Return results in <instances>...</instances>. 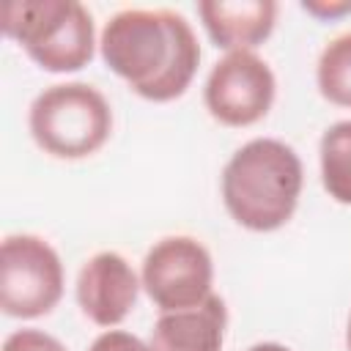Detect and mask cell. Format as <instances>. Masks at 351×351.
Segmentation results:
<instances>
[{
  "mask_svg": "<svg viewBox=\"0 0 351 351\" xmlns=\"http://www.w3.org/2000/svg\"><path fill=\"white\" fill-rule=\"evenodd\" d=\"M104 66L145 101L186 93L200 66V44L184 14L173 8H121L99 36Z\"/></svg>",
  "mask_w": 351,
  "mask_h": 351,
  "instance_id": "cell-1",
  "label": "cell"
},
{
  "mask_svg": "<svg viewBox=\"0 0 351 351\" xmlns=\"http://www.w3.org/2000/svg\"><path fill=\"white\" fill-rule=\"evenodd\" d=\"M299 154L277 137H252L230 154L219 176V195L230 219L252 233L285 228L302 197Z\"/></svg>",
  "mask_w": 351,
  "mask_h": 351,
  "instance_id": "cell-2",
  "label": "cell"
},
{
  "mask_svg": "<svg viewBox=\"0 0 351 351\" xmlns=\"http://www.w3.org/2000/svg\"><path fill=\"white\" fill-rule=\"evenodd\" d=\"M0 27L49 74L85 69L99 47L93 16L77 0H8Z\"/></svg>",
  "mask_w": 351,
  "mask_h": 351,
  "instance_id": "cell-3",
  "label": "cell"
},
{
  "mask_svg": "<svg viewBox=\"0 0 351 351\" xmlns=\"http://www.w3.org/2000/svg\"><path fill=\"white\" fill-rule=\"evenodd\" d=\"M33 143L55 159H85L104 148L112 134V107L90 82H55L27 110Z\"/></svg>",
  "mask_w": 351,
  "mask_h": 351,
  "instance_id": "cell-4",
  "label": "cell"
},
{
  "mask_svg": "<svg viewBox=\"0 0 351 351\" xmlns=\"http://www.w3.org/2000/svg\"><path fill=\"white\" fill-rule=\"evenodd\" d=\"M66 285L58 250L36 233H8L0 244V310L33 321L49 315Z\"/></svg>",
  "mask_w": 351,
  "mask_h": 351,
  "instance_id": "cell-5",
  "label": "cell"
},
{
  "mask_svg": "<svg viewBox=\"0 0 351 351\" xmlns=\"http://www.w3.org/2000/svg\"><path fill=\"white\" fill-rule=\"evenodd\" d=\"M140 282L159 313L195 307L214 293L211 252L195 236H165L148 247L140 266Z\"/></svg>",
  "mask_w": 351,
  "mask_h": 351,
  "instance_id": "cell-6",
  "label": "cell"
},
{
  "mask_svg": "<svg viewBox=\"0 0 351 351\" xmlns=\"http://www.w3.org/2000/svg\"><path fill=\"white\" fill-rule=\"evenodd\" d=\"M277 96V77L258 52H225L203 85L208 115L230 129L263 121Z\"/></svg>",
  "mask_w": 351,
  "mask_h": 351,
  "instance_id": "cell-7",
  "label": "cell"
},
{
  "mask_svg": "<svg viewBox=\"0 0 351 351\" xmlns=\"http://www.w3.org/2000/svg\"><path fill=\"white\" fill-rule=\"evenodd\" d=\"M140 288L143 282L132 263L115 250H101L80 266L74 296L90 324L115 329L134 310Z\"/></svg>",
  "mask_w": 351,
  "mask_h": 351,
  "instance_id": "cell-8",
  "label": "cell"
},
{
  "mask_svg": "<svg viewBox=\"0 0 351 351\" xmlns=\"http://www.w3.org/2000/svg\"><path fill=\"white\" fill-rule=\"evenodd\" d=\"M280 5L274 0H200L197 16L214 47L225 52H255L274 25Z\"/></svg>",
  "mask_w": 351,
  "mask_h": 351,
  "instance_id": "cell-9",
  "label": "cell"
},
{
  "mask_svg": "<svg viewBox=\"0 0 351 351\" xmlns=\"http://www.w3.org/2000/svg\"><path fill=\"white\" fill-rule=\"evenodd\" d=\"M225 329V299L211 293L195 307L159 313L151 326V346L154 351H222Z\"/></svg>",
  "mask_w": 351,
  "mask_h": 351,
  "instance_id": "cell-10",
  "label": "cell"
},
{
  "mask_svg": "<svg viewBox=\"0 0 351 351\" xmlns=\"http://www.w3.org/2000/svg\"><path fill=\"white\" fill-rule=\"evenodd\" d=\"M318 165L326 195L340 206H351V118L335 121L324 129L318 143Z\"/></svg>",
  "mask_w": 351,
  "mask_h": 351,
  "instance_id": "cell-11",
  "label": "cell"
},
{
  "mask_svg": "<svg viewBox=\"0 0 351 351\" xmlns=\"http://www.w3.org/2000/svg\"><path fill=\"white\" fill-rule=\"evenodd\" d=\"M315 88L329 104L351 110V30L324 44L315 63Z\"/></svg>",
  "mask_w": 351,
  "mask_h": 351,
  "instance_id": "cell-12",
  "label": "cell"
},
{
  "mask_svg": "<svg viewBox=\"0 0 351 351\" xmlns=\"http://www.w3.org/2000/svg\"><path fill=\"white\" fill-rule=\"evenodd\" d=\"M3 351H69V348L44 329L25 326V329H14L3 340Z\"/></svg>",
  "mask_w": 351,
  "mask_h": 351,
  "instance_id": "cell-13",
  "label": "cell"
},
{
  "mask_svg": "<svg viewBox=\"0 0 351 351\" xmlns=\"http://www.w3.org/2000/svg\"><path fill=\"white\" fill-rule=\"evenodd\" d=\"M88 351H154V346L126 329H104L101 335L93 337Z\"/></svg>",
  "mask_w": 351,
  "mask_h": 351,
  "instance_id": "cell-14",
  "label": "cell"
},
{
  "mask_svg": "<svg viewBox=\"0 0 351 351\" xmlns=\"http://www.w3.org/2000/svg\"><path fill=\"white\" fill-rule=\"evenodd\" d=\"M302 11L321 22H332V19L351 14V0H304Z\"/></svg>",
  "mask_w": 351,
  "mask_h": 351,
  "instance_id": "cell-15",
  "label": "cell"
},
{
  "mask_svg": "<svg viewBox=\"0 0 351 351\" xmlns=\"http://www.w3.org/2000/svg\"><path fill=\"white\" fill-rule=\"evenodd\" d=\"M247 351H293V348H288V346H282V343H274V340H263V343L250 346Z\"/></svg>",
  "mask_w": 351,
  "mask_h": 351,
  "instance_id": "cell-16",
  "label": "cell"
},
{
  "mask_svg": "<svg viewBox=\"0 0 351 351\" xmlns=\"http://www.w3.org/2000/svg\"><path fill=\"white\" fill-rule=\"evenodd\" d=\"M346 346H348V351H351V315H348V329H346Z\"/></svg>",
  "mask_w": 351,
  "mask_h": 351,
  "instance_id": "cell-17",
  "label": "cell"
}]
</instances>
